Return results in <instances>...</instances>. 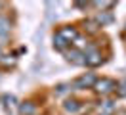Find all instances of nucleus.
Segmentation results:
<instances>
[{
	"label": "nucleus",
	"instance_id": "1a4fd4ad",
	"mask_svg": "<svg viewBox=\"0 0 126 115\" xmlns=\"http://www.w3.org/2000/svg\"><path fill=\"white\" fill-rule=\"evenodd\" d=\"M94 6L99 8V10H111L115 6V2H94Z\"/></svg>",
	"mask_w": 126,
	"mask_h": 115
},
{
	"label": "nucleus",
	"instance_id": "20e7f679",
	"mask_svg": "<svg viewBox=\"0 0 126 115\" xmlns=\"http://www.w3.org/2000/svg\"><path fill=\"white\" fill-rule=\"evenodd\" d=\"M65 58H67V61H71V63H75V65H84L86 63V56H84V52H80V50H65Z\"/></svg>",
	"mask_w": 126,
	"mask_h": 115
},
{
	"label": "nucleus",
	"instance_id": "6e6552de",
	"mask_svg": "<svg viewBox=\"0 0 126 115\" xmlns=\"http://www.w3.org/2000/svg\"><path fill=\"white\" fill-rule=\"evenodd\" d=\"M10 25H12V23H10L8 17H0V37H4L10 31Z\"/></svg>",
	"mask_w": 126,
	"mask_h": 115
},
{
	"label": "nucleus",
	"instance_id": "f257e3e1",
	"mask_svg": "<svg viewBox=\"0 0 126 115\" xmlns=\"http://www.w3.org/2000/svg\"><path fill=\"white\" fill-rule=\"evenodd\" d=\"M77 37H79V33H77L75 27H71V25L61 27V29L55 31V35H54V46L57 48V50L65 52V50H67V46L73 44V40H75Z\"/></svg>",
	"mask_w": 126,
	"mask_h": 115
},
{
	"label": "nucleus",
	"instance_id": "f8f14e48",
	"mask_svg": "<svg viewBox=\"0 0 126 115\" xmlns=\"http://www.w3.org/2000/svg\"><path fill=\"white\" fill-rule=\"evenodd\" d=\"M103 115H107V113H103Z\"/></svg>",
	"mask_w": 126,
	"mask_h": 115
},
{
	"label": "nucleus",
	"instance_id": "39448f33",
	"mask_svg": "<svg viewBox=\"0 0 126 115\" xmlns=\"http://www.w3.org/2000/svg\"><path fill=\"white\" fill-rule=\"evenodd\" d=\"M19 113L21 115H34L36 113V106H34L32 102H23V104L19 106Z\"/></svg>",
	"mask_w": 126,
	"mask_h": 115
},
{
	"label": "nucleus",
	"instance_id": "9d476101",
	"mask_svg": "<svg viewBox=\"0 0 126 115\" xmlns=\"http://www.w3.org/2000/svg\"><path fill=\"white\" fill-rule=\"evenodd\" d=\"M0 60H2V48H0Z\"/></svg>",
	"mask_w": 126,
	"mask_h": 115
},
{
	"label": "nucleus",
	"instance_id": "9b49d317",
	"mask_svg": "<svg viewBox=\"0 0 126 115\" xmlns=\"http://www.w3.org/2000/svg\"><path fill=\"white\" fill-rule=\"evenodd\" d=\"M2 8H4V4H2V2H0V10H2Z\"/></svg>",
	"mask_w": 126,
	"mask_h": 115
},
{
	"label": "nucleus",
	"instance_id": "0eeeda50",
	"mask_svg": "<svg viewBox=\"0 0 126 115\" xmlns=\"http://www.w3.org/2000/svg\"><path fill=\"white\" fill-rule=\"evenodd\" d=\"M99 27H103V25H107V23H111L113 21V15L109 14V12H101V14H97L95 15V19H94Z\"/></svg>",
	"mask_w": 126,
	"mask_h": 115
},
{
	"label": "nucleus",
	"instance_id": "f03ea898",
	"mask_svg": "<svg viewBox=\"0 0 126 115\" xmlns=\"http://www.w3.org/2000/svg\"><path fill=\"white\" fill-rule=\"evenodd\" d=\"M97 94H101V96H109L111 92L117 90V83L113 81V79H109V77H101V79H97L94 83V86H92Z\"/></svg>",
	"mask_w": 126,
	"mask_h": 115
},
{
	"label": "nucleus",
	"instance_id": "7ed1b4c3",
	"mask_svg": "<svg viewBox=\"0 0 126 115\" xmlns=\"http://www.w3.org/2000/svg\"><path fill=\"white\" fill-rule=\"evenodd\" d=\"M95 81H97V77H95L94 73H86V75H82V77H79V79L73 81V88H79V90H82V88H92Z\"/></svg>",
	"mask_w": 126,
	"mask_h": 115
},
{
	"label": "nucleus",
	"instance_id": "423d86ee",
	"mask_svg": "<svg viewBox=\"0 0 126 115\" xmlns=\"http://www.w3.org/2000/svg\"><path fill=\"white\" fill-rule=\"evenodd\" d=\"M80 107H82V104H80L79 100H75V98H71V100L65 102V111H67V113H77Z\"/></svg>",
	"mask_w": 126,
	"mask_h": 115
}]
</instances>
